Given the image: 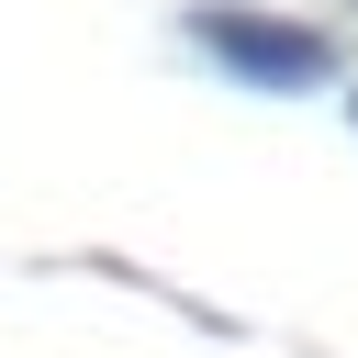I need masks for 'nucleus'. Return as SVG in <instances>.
Returning <instances> with one entry per match:
<instances>
[{
	"label": "nucleus",
	"instance_id": "obj_1",
	"mask_svg": "<svg viewBox=\"0 0 358 358\" xmlns=\"http://www.w3.org/2000/svg\"><path fill=\"white\" fill-rule=\"evenodd\" d=\"M190 45H201L224 78H246V90H324V78H336V45H324L313 22L246 11V0H201V11H190Z\"/></svg>",
	"mask_w": 358,
	"mask_h": 358
},
{
	"label": "nucleus",
	"instance_id": "obj_2",
	"mask_svg": "<svg viewBox=\"0 0 358 358\" xmlns=\"http://www.w3.org/2000/svg\"><path fill=\"white\" fill-rule=\"evenodd\" d=\"M347 123H358V90H347Z\"/></svg>",
	"mask_w": 358,
	"mask_h": 358
}]
</instances>
